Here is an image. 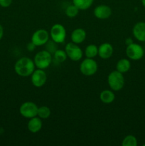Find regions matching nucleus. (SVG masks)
<instances>
[{
    "instance_id": "f257e3e1",
    "label": "nucleus",
    "mask_w": 145,
    "mask_h": 146,
    "mask_svg": "<svg viewBox=\"0 0 145 146\" xmlns=\"http://www.w3.org/2000/svg\"><path fill=\"white\" fill-rule=\"evenodd\" d=\"M36 68L34 60L28 57H21L16 61L14 65L16 74L21 77L31 76Z\"/></svg>"
},
{
    "instance_id": "f03ea898",
    "label": "nucleus",
    "mask_w": 145,
    "mask_h": 146,
    "mask_svg": "<svg viewBox=\"0 0 145 146\" xmlns=\"http://www.w3.org/2000/svg\"><path fill=\"white\" fill-rule=\"evenodd\" d=\"M107 83L110 89L113 91H120L125 86V78L123 74L117 70L112 71L108 75Z\"/></svg>"
},
{
    "instance_id": "7ed1b4c3",
    "label": "nucleus",
    "mask_w": 145,
    "mask_h": 146,
    "mask_svg": "<svg viewBox=\"0 0 145 146\" xmlns=\"http://www.w3.org/2000/svg\"><path fill=\"white\" fill-rule=\"evenodd\" d=\"M53 57L51 53L47 50H41L36 53L34 58L36 67L40 69H46L51 65Z\"/></svg>"
},
{
    "instance_id": "20e7f679",
    "label": "nucleus",
    "mask_w": 145,
    "mask_h": 146,
    "mask_svg": "<svg viewBox=\"0 0 145 146\" xmlns=\"http://www.w3.org/2000/svg\"><path fill=\"white\" fill-rule=\"evenodd\" d=\"M50 36L53 41L56 44H63L66 38V29L61 24H55L50 30Z\"/></svg>"
},
{
    "instance_id": "39448f33",
    "label": "nucleus",
    "mask_w": 145,
    "mask_h": 146,
    "mask_svg": "<svg viewBox=\"0 0 145 146\" xmlns=\"http://www.w3.org/2000/svg\"><path fill=\"white\" fill-rule=\"evenodd\" d=\"M98 68V63L93 58H85L80 65V71L81 74L86 76H93L94 74H96Z\"/></svg>"
},
{
    "instance_id": "423d86ee",
    "label": "nucleus",
    "mask_w": 145,
    "mask_h": 146,
    "mask_svg": "<svg viewBox=\"0 0 145 146\" xmlns=\"http://www.w3.org/2000/svg\"><path fill=\"white\" fill-rule=\"evenodd\" d=\"M65 51L68 58L72 61H78L82 59L83 56V51L78 44L73 42H69L65 45Z\"/></svg>"
},
{
    "instance_id": "0eeeda50",
    "label": "nucleus",
    "mask_w": 145,
    "mask_h": 146,
    "mask_svg": "<svg viewBox=\"0 0 145 146\" xmlns=\"http://www.w3.org/2000/svg\"><path fill=\"white\" fill-rule=\"evenodd\" d=\"M38 106L31 101H26L21 105L19 108V113L24 118L30 119L31 118L37 116L38 113Z\"/></svg>"
},
{
    "instance_id": "6e6552de",
    "label": "nucleus",
    "mask_w": 145,
    "mask_h": 146,
    "mask_svg": "<svg viewBox=\"0 0 145 146\" xmlns=\"http://www.w3.org/2000/svg\"><path fill=\"white\" fill-rule=\"evenodd\" d=\"M127 56L132 61H138L143 58L144 51L143 47L136 43H132L130 45L127 46Z\"/></svg>"
},
{
    "instance_id": "1a4fd4ad",
    "label": "nucleus",
    "mask_w": 145,
    "mask_h": 146,
    "mask_svg": "<svg viewBox=\"0 0 145 146\" xmlns=\"http://www.w3.org/2000/svg\"><path fill=\"white\" fill-rule=\"evenodd\" d=\"M49 32L45 29H41L34 31L31 36V41L36 46H41L47 44L49 41Z\"/></svg>"
},
{
    "instance_id": "9d476101",
    "label": "nucleus",
    "mask_w": 145,
    "mask_h": 146,
    "mask_svg": "<svg viewBox=\"0 0 145 146\" xmlns=\"http://www.w3.org/2000/svg\"><path fill=\"white\" fill-rule=\"evenodd\" d=\"M31 81L33 86L36 88H41L45 85L47 81V74L44 69L34 70L33 74L31 75Z\"/></svg>"
},
{
    "instance_id": "9b49d317",
    "label": "nucleus",
    "mask_w": 145,
    "mask_h": 146,
    "mask_svg": "<svg viewBox=\"0 0 145 146\" xmlns=\"http://www.w3.org/2000/svg\"><path fill=\"white\" fill-rule=\"evenodd\" d=\"M112 9L106 4H100L97 6L93 11L94 16L98 19H107L112 15Z\"/></svg>"
},
{
    "instance_id": "f8f14e48",
    "label": "nucleus",
    "mask_w": 145,
    "mask_h": 146,
    "mask_svg": "<svg viewBox=\"0 0 145 146\" xmlns=\"http://www.w3.org/2000/svg\"><path fill=\"white\" fill-rule=\"evenodd\" d=\"M134 37L140 42H145V22L139 21L134 24L132 29Z\"/></svg>"
},
{
    "instance_id": "ddd939ff",
    "label": "nucleus",
    "mask_w": 145,
    "mask_h": 146,
    "mask_svg": "<svg viewBox=\"0 0 145 146\" xmlns=\"http://www.w3.org/2000/svg\"><path fill=\"white\" fill-rule=\"evenodd\" d=\"M113 46L111 44L105 42L98 47V56L102 59L109 58L113 54Z\"/></svg>"
},
{
    "instance_id": "4468645a",
    "label": "nucleus",
    "mask_w": 145,
    "mask_h": 146,
    "mask_svg": "<svg viewBox=\"0 0 145 146\" xmlns=\"http://www.w3.org/2000/svg\"><path fill=\"white\" fill-rule=\"evenodd\" d=\"M87 36L86 31L82 28H78L72 31L71 35V39L72 42L76 44H82L84 42Z\"/></svg>"
},
{
    "instance_id": "2eb2a0df",
    "label": "nucleus",
    "mask_w": 145,
    "mask_h": 146,
    "mask_svg": "<svg viewBox=\"0 0 145 146\" xmlns=\"http://www.w3.org/2000/svg\"><path fill=\"white\" fill-rule=\"evenodd\" d=\"M41 120L42 119L38 116L30 118L27 123V128L28 131L32 133H36L38 131H41L43 126V123Z\"/></svg>"
},
{
    "instance_id": "dca6fc26",
    "label": "nucleus",
    "mask_w": 145,
    "mask_h": 146,
    "mask_svg": "<svg viewBox=\"0 0 145 146\" xmlns=\"http://www.w3.org/2000/svg\"><path fill=\"white\" fill-rule=\"evenodd\" d=\"M100 99L103 104H112L115 99V95L112 90H104L100 94Z\"/></svg>"
},
{
    "instance_id": "f3484780",
    "label": "nucleus",
    "mask_w": 145,
    "mask_h": 146,
    "mask_svg": "<svg viewBox=\"0 0 145 146\" xmlns=\"http://www.w3.org/2000/svg\"><path fill=\"white\" fill-rule=\"evenodd\" d=\"M131 68V62L127 58H121L116 64V70L122 74L128 72Z\"/></svg>"
},
{
    "instance_id": "a211bd4d",
    "label": "nucleus",
    "mask_w": 145,
    "mask_h": 146,
    "mask_svg": "<svg viewBox=\"0 0 145 146\" xmlns=\"http://www.w3.org/2000/svg\"><path fill=\"white\" fill-rule=\"evenodd\" d=\"M72 1L80 10H87L92 5L94 0H72Z\"/></svg>"
},
{
    "instance_id": "6ab92c4d",
    "label": "nucleus",
    "mask_w": 145,
    "mask_h": 146,
    "mask_svg": "<svg viewBox=\"0 0 145 146\" xmlns=\"http://www.w3.org/2000/svg\"><path fill=\"white\" fill-rule=\"evenodd\" d=\"M85 55L86 58H95L98 55V47L95 44H89L85 49Z\"/></svg>"
},
{
    "instance_id": "aec40b11",
    "label": "nucleus",
    "mask_w": 145,
    "mask_h": 146,
    "mask_svg": "<svg viewBox=\"0 0 145 146\" xmlns=\"http://www.w3.org/2000/svg\"><path fill=\"white\" fill-rule=\"evenodd\" d=\"M51 114V109L46 106H42L38 107L37 116H38L41 119H47L49 118Z\"/></svg>"
},
{
    "instance_id": "412c9836",
    "label": "nucleus",
    "mask_w": 145,
    "mask_h": 146,
    "mask_svg": "<svg viewBox=\"0 0 145 146\" xmlns=\"http://www.w3.org/2000/svg\"><path fill=\"white\" fill-rule=\"evenodd\" d=\"M53 58L57 62L63 63L66 61L68 56H67L65 50L56 49L55 52L53 53Z\"/></svg>"
},
{
    "instance_id": "4be33fe9",
    "label": "nucleus",
    "mask_w": 145,
    "mask_h": 146,
    "mask_svg": "<svg viewBox=\"0 0 145 146\" xmlns=\"http://www.w3.org/2000/svg\"><path fill=\"white\" fill-rule=\"evenodd\" d=\"M80 9L74 5L73 4H71V5L68 6L65 10V14L69 18H74V17H77V15L79 13Z\"/></svg>"
},
{
    "instance_id": "5701e85b",
    "label": "nucleus",
    "mask_w": 145,
    "mask_h": 146,
    "mask_svg": "<svg viewBox=\"0 0 145 146\" xmlns=\"http://www.w3.org/2000/svg\"><path fill=\"white\" fill-rule=\"evenodd\" d=\"M137 144V139L133 135H128L125 136L122 142V146H136Z\"/></svg>"
},
{
    "instance_id": "b1692460",
    "label": "nucleus",
    "mask_w": 145,
    "mask_h": 146,
    "mask_svg": "<svg viewBox=\"0 0 145 146\" xmlns=\"http://www.w3.org/2000/svg\"><path fill=\"white\" fill-rule=\"evenodd\" d=\"M12 1L13 0H0V6L4 8H7L11 6Z\"/></svg>"
},
{
    "instance_id": "393cba45",
    "label": "nucleus",
    "mask_w": 145,
    "mask_h": 146,
    "mask_svg": "<svg viewBox=\"0 0 145 146\" xmlns=\"http://www.w3.org/2000/svg\"><path fill=\"white\" fill-rule=\"evenodd\" d=\"M36 47H37L34 44H33L31 41V42L28 43V44H27V46H26L27 50H28V51H34V50H35V48H36Z\"/></svg>"
},
{
    "instance_id": "a878e982",
    "label": "nucleus",
    "mask_w": 145,
    "mask_h": 146,
    "mask_svg": "<svg viewBox=\"0 0 145 146\" xmlns=\"http://www.w3.org/2000/svg\"><path fill=\"white\" fill-rule=\"evenodd\" d=\"M132 43H134V41L132 38H127L126 40H125V44H126L127 46L130 45V44H132Z\"/></svg>"
},
{
    "instance_id": "bb28decb",
    "label": "nucleus",
    "mask_w": 145,
    "mask_h": 146,
    "mask_svg": "<svg viewBox=\"0 0 145 146\" xmlns=\"http://www.w3.org/2000/svg\"><path fill=\"white\" fill-rule=\"evenodd\" d=\"M3 36H4V29H3L2 26L0 24V40L2 38Z\"/></svg>"
},
{
    "instance_id": "cd10ccee",
    "label": "nucleus",
    "mask_w": 145,
    "mask_h": 146,
    "mask_svg": "<svg viewBox=\"0 0 145 146\" xmlns=\"http://www.w3.org/2000/svg\"><path fill=\"white\" fill-rule=\"evenodd\" d=\"M142 1V4L143 5V7L145 8V0H141Z\"/></svg>"
}]
</instances>
